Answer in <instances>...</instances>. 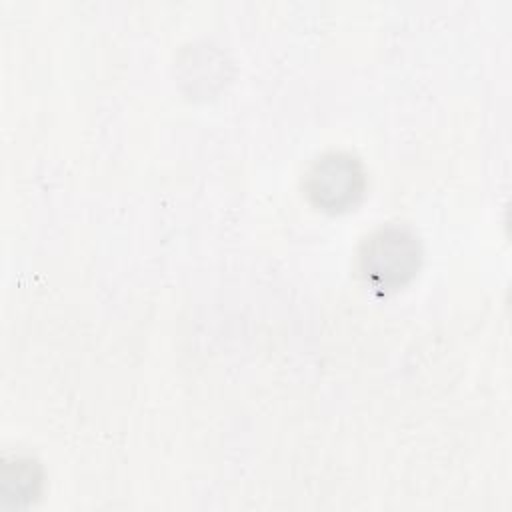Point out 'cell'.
Returning a JSON list of instances; mask_svg holds the SVG:
<instances>
[{"label":"cell","mask_w":512,"mask_h":512,"mask_svg":"<svg viewBox=\"0 0 512 512\" xmlns=\"http://www.w3.org/2000/svg\"><path fill=\"white\" fill-rule=\"evenodd\" d=\"M362 176L350 156H328L316 164L310 174V194L328 208H340L352 202L360 192Z\"/></svg>","instance_id":"cell-2"},{"label":"cell","mask_w":512,"mask_h":512,"mask_svg":"<svg viewBox=\"0 0 512 512\" xmlns=\"http://www.w3.org/2000/svg\"><path fill=\"white\" fill-rule=\"evenodd\" d=\"M416 260V240L396 228H390L370 238L366 252L362 254V270L366 278L378 286L402 284V280L414 272Z\"/></svg>","instance_id":"cell-1"}]
</instances>
